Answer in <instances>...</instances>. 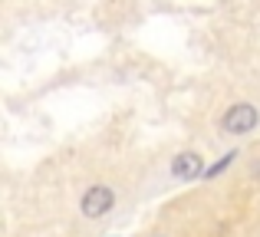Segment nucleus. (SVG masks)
<instances>
[{"instance_id":"f03ea898","label":"nucleus","mask_w":260,"mask_h":237,"mask_svg":"<svg viewBox=\"0 0 260 237\" xmlns=\"http://www.w3.org/2000/svg\"><path fill=\"white\" fill-rule=\"evenodd\" d=\"M112 205H115V194H112L109 185H92L83 194V214L89 221H95V218H102L106 211H112Z\"/></svg>"},{"instance_id":"f257e3e1","label":"nucleus","mask_w":260,"mask_h":237,"mask_svg":"<svg viewBox=\"0 0 260 237\" xmlns=\"http://www.w3.org/2000/svg\"><path fill=\"white\" fill-rule=\"evenodd\" d=\"M257 122H260L257 106L237 103V106H231V109L224 112L221 125H224V132H228V135H247V132H254V128H257Z\"/></svg>"},{"instance_id":"20e7f679","label":"nucleus","mask_w":260,"mask_h":237,"mask_svg":"<svg viewBox=\"0 0 260 237\" xmlns=\"http://www.w3.org/2000/svg\"><path fill=\"white\" fill-rule=\"evenodd\" d=\"M234 158H237V152H228V155H224L221 161H217V165H211V168H208L204 175H208V178H214V175H221V172H224V168H228V165H231Z\"/></svg>"},{"instance_id":"7ed1b4c3","label":"nucleus","mask_w":260,"mask_h":237,"mask_svg":"<svg viewBox=\"0 0 260 237\" xmlns=\"http://www.w3.org/2000/svg\"><path fill=\"white\" fill-rule=\"evenodd\" d=\"M172 175H175V178H181V181H191V178H198V175H204L201 155H198V152L175 155V158H172Z\"/></svg>"}]
</instances>
